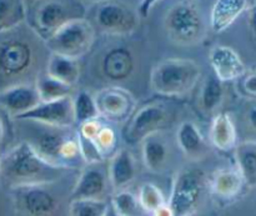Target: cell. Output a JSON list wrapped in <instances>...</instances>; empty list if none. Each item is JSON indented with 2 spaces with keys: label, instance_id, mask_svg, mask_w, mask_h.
I'll list each match as a JSON object with an SVG mask.
<instances>
[{
  "label": "cell",
  "instance_id": "6da1fadb",
  "mask_svg": "<svg viewBox=\"0 0 256 216\" xmlns=\"http://www.w3.org/2000/svg\"><path fill=\"white\" fill-rule=\"evenodd\" d=\"M2 178L12 188L49 185L58 182L66 169L42 159L28 142H22L0 158Z\"/></svg>",
  "mask_w": 256,
  "mask_h": 216
},
{
  "label": "cell",
  "instance_id": "7a4b0ae2",
  "mask_svg": "<svg viewBox=\"0 0 256 216\" xmlns=\"http://www.w3.org/2000/svg\"><path fill=\"white\" fill-rule=\"evenodd\" d=\"M202 74V68L194 60L165 59L152 68L150 85L162 96H182L194 89Z\"/></svg>",
  "mask_w": 256,
  "mask_h": 216
},
{
  "label": "cell",
  "instance_id": "3957f363",
  "mask_svg": "<svg viewBox=\"0 0 256 216\" xmlns=\"http://www.w3.org/2000/svg\"><path fill=\"white\" fill-rule=\"evenodd\" d=\"M94 42V25L85 18H75L55 30L45 40V44L54 54L79 60L90 52Z\"/></svg>",
  "mask_w": 256,
  "mask_h": 216
},
{
  "label": "cell",
  "instance_id": "277c9868",
  "mask_svg": "<svg viewBox=\"0 0 256 216\" xmlns=\"http://www.w3.org/2000/svg\"><path fill=\"white\" fill-rule=\"evenodd\" d=\"M165 30L175 44L190 46L204 39L205 22L199 8L190 0L172 5L164 18Z\"/></svg>",
  "mask_w": 256,
  "mask_h": 216
},
{
  "label": "cell",
  "instance_id": "5b68a950",
  "mask_svg": "<svg viewBox=\"0 0 256 216\" xmlns=\"http://www.w3.org/2000/svg\"><path fill=\"white\" fill-rule=\"evenodd\" d=\"M48 130L42 132L35 142H29L35 152L55 166L62 169H72L78 159L82 160L78 146L76 132H72V128L56 129L46 126Z\"/></svg>",
  "mask_w": 256,
  "mask_h": 216
},
{
  "label": "cell",
  "instance_id": "8992f818",
  "mask_svg": "<svg viewBox=\"0 0 256 216\" xmlns=\"http://www.w3.org/2000/svg\"><path fill=\"white\" fill-rule=\"evenodd\" d=\"M204 189V174L198 169H182L175 175L168 205L174 216H190Z\"/></svg>",
  "mask_w": 256,
  "mask_h": 216
},
{
  "label": "cell",
  "instance_id": "52a82bcc",
  "mask_svg": "<svg viewBox=\"0 0 256 216\" xmlns=\"http://www.w3.org/2000/svg\"><path fill=\"white\" fill-rule=\"evenodd\" d=\"M170 112L162 102H150L135 110L129 118L124 130L128 144H142V140L154 132H160L170 122Z\"/></svg>",
  "mask_w": 256,
  "mask_h": 216
},
{
  "label": "cell",
  "instance_id": "ba28073f",
  "mask_svg": "<svg viewBox=\"0 0 256 216\" xmlns=\"http://www.w3.org/2000/svg\"><path fill=\"white\" fill-rule=\"evenodd\" d=\"M95 22L102 32L116 36L132 34L139 25L138 14L128 5L115 0H104L95 10Z\"/></svg>",
  "mask_w": 256,
  "mask_h": 216
},
{
  "label": "cell",
  "instance_id": "9c48e42d",
  "mask_svg": "<svg viewBox=\"0 0 256 216\" xmlns=\"http://www.w3.org/2000/svg\"><path fill=\"white\" fill-rule=\"evenodd\" d=\"M16 120L38 122L42 126L56 128V129L72 128L75 124L72 98L69 96L54 102H39L32 110L16 118Z\"/></svg>",
  "mask_w": 256,
  "mask_h": 216
},
{
  "label": "cell",
  "instance_id": "30bf717a",
  "mask_svg": "<svg viewBox=\"0 0 256 216\" xmlns=\"http://www.w3.org/2000/svg\"><path fill=\"white\" fill-rule=\"evenodd\" d=\"M76 6L68 4L64 0H39L34 12L32 24L36 34L46 40L62 24L75 18H82L74 14Z\"/></svg>",
  "mask_w": 256,
  "mask_h": 216
},
{
  "label": "cell",
  "instance_id": "8fae6325",
  "mask_svg": "<svg viewBox=\"0 0 256 216\" xmlns=\"http://www.w3.org/2000/svg\"><path fill=\"white\" fill-rule=\"evenodd\" d=\"M99 118L110 122H124L135 112L136 102L132 92L120 86H108L94 95Z\"/></svg>",
  "mask_w": 256,
  "mask_h": 216
},
{
  "label": "cell",
  "instance_id": "7c38bea8",
  "mask_svg": "<svg viewBox=\"0 0 256 216\" xmlns=\"http://www.w3.org/2000/svg\"><path fill=\"white\" fill-rule=\"evenodd\" d=\"M34 62V52L22 39H8L0 42V75L15 78L30 69Z\"/></svg>",
  "mask_w": 256,
  "mask_h": 216
},
{
  "label": "cell",
  "instance_id": "4fadbf2b",
  "mask_svg": "<svg viewBox=\"0 0 256 216\" xmlns=\"http://www.w3.org/2000/svg\"><path fill=\"white\" fill-rule=\"evenodd\" d=\"M209 62L214 75L222 82H238L248 70L240 55L226 45L212 48L210 50Z\"/></svg>",
  "mask_w": 256,
  "mask_h": 216
},
{
  "label": "cell",
  "instance_id": "5bb4252c",
  "mask_svg": "<svg viewBox=\"0 0 256 216\" xmlns=\"http://www.w3.org/2000/svg\"><path fill=\"white\" fill-rule=\"evenodd\" d=\"M18 205L30 216H46L56 208V200L44 185L12 188Z\"/></svg>",
  "mask_w": 256,
  "mask_h": 216
},
{
  "label": "cell",
  "instance_id": "9a60e30c",
  "mask_svg": "<svg viewBox=\"0 0 256 216\" xmlns=\"http://www.w3.org/2000/svg\"><path fill=\"white\" fill-rule=\"evenodd\" d=\"M40 102L35 85L15 84L0 92V106L16 119Z\"/></svg>",
  "mask_w": 256,
  "mask_h": 216
},
{
  "label": "cell",
  "instance_id": "2e32d148",
  "mask_svg": "<svg viewBox=\"0 0 256 216\" xmlns=\"http://www.w3.org/2000/svg\"><path fill=\"white\" fill-rule=\"evenodd\" d=\"M108 178L102 169L96 165H88L80 174L70 200H104Z\"/></svg>",
  "mask_w": 256,
  "mask_h": 216
},
{
  "label": "cell",
  "instance_id": "e0dca14e",
  "mask_svg": "<svg viewBox=\"0 0 256 216\" xmlns=\"http://www.w3.org/2000/svg\"><path fill=\"white\" fill-rule=\"evenodd\" d=\"M136 178V162L129 150H116L110 158L109 182L116 192L129 186Z\"/></svg>",
  "mask_w": 256,
  "mask_h": 216
},
{
  "label": "cell",
  "instance_id": "ac0fdd59",
  "mask_svg": "<svg viewBox=\"0 0 256 216\" xmlns=\"http://www.w3.org/2000/svg\"><path fill=\"white\" fill-rule=\"evenodd\" d=\"M176 142L182 154L190 160L199 162L208 154V144L196 124L185 120L176 132Z\"/></svg>",
  "mask_w": 256,
  "mask_h": 216
},
{
  "label": "cell",
  "instance_id": "d6986e66",
  "mask_svg": "<svg viewBox=\"0 0 256 216\" xmlns=\"http://www.w3.org/2000/svg\"><path fill=\"white\" fill-rule=\"evenodd\" d=\"M248 0H216L210 12V28L214 32H222L229 29L238 18L248 10Z\"/></svg>",
  "mask_w": 256,
  "mask_h": 216
},
{
  "label": "cell",
  "instance_id": "ffe728a7",
  "mask_svg": "<svg viewBox=\"0 0 256 216\" xmlns=\"http://www.w3.org/2000/svg\"><path fill=\"white\" fill-rule=\"evenodd\" d=\"M142 152L144 165L150 172H162L169 160V145L162 132H158L145 138L142 142Z\"/></svg>",
  "mask_w": 256,
  "mask_h": 216
},
{
  "label": "cell",
  "instance_id": "44dd1931",
  "mask_svg": "<svg viewBox=\"0 0 256 216\" xmlns=\"http://www.w3.org/2000/svg\"><path fill=\"white\" fill-rule=\"evenodd\" d=\"M209 135L212 144L220 152H232L238 145L236 126L228 112H219L215 115Z\"/></svg>",
  "mask_w": 256,
  "mask_h": 216
},
{
  "label": "cell",
  "instance_id": "7402d4cb",
  "mask_svg": "<svg viewBox=\"0 0 256 216\" xmlns=\"http://www.w3.org/2000/svg\"><path fill=\"white\" fill-rule=\"evenodd\" d=\"M235 164L245 186L256 188V139L238 142L234 149Z\"/></svg>",
  "mask_w": 256,
  "mask_h": 216
},
{
  "label": "cell",
  "instance_id": "603a6c76",
  "mask_svg": "<svg viewBox=\"0 0 256 216\" xmlns=\"http://www.w3.org/2000/svg\"><path fill=\"white\" fill-rule=\"evenodd\" d=\"M134 69V58L129 49L112 48L102 59V72L112 80H124Z\"/></svg>",
  "mask_w": 256,
  "mask_h": 216
},
{
  "label": "cell",
  "instance_id": "cb8c5ba5",
  "mask_svg": "<svg viewBox=\"0 0 256 216\" xmlns=\"http://www.w3.org/2000/svg\"><path fill=\"white\" fill-rule=\"evenodd\" d=\"M244 180L236 168H225L215 172L212 179V190L218 198L230 200L236 198L244 188Z\"/></svg>",
  "mask_w": 256,
  "mask_h": 216
},
{
  "label": "cell",
  "instance_id": "d4e9b609",
  "mask_svg": "<svg viewBox=\"0 0 256 216\" xmlns=\"http://www.w3.org/2000/svg\"><path fill=\"white\" fill-rule=\"evenodd\" d=\"M49 76L74 86L80 78V65L76 59L52 52L48 59L46 72Z\"/></svg>",
  "mask_w": 256,
  "mask_h": 216
},
{
  "label": "cell",
  "instance_id": "484cf974",
  "mask_svg": "<svg viewBox=\"0 0 256 216\" xmlns=\"http://www.w3.org/2000/svg\"><path fill=\"white\" fill-rule=\"evenodd\" d=\"M25 19V0H0V32L15 29Z\"/></svg>",
  "mask_w": 256,
  "mask_h": 216
},
{
  "label": "cell",
  "instance_id": "4316f807",
  "mask_svg": "<svg viewBox=\"0 0 256 216\" xmlns=\"http://www.w3.org/2000/svg\"><path fill=\"white\" fill-rule=\"evenodd\" d=\"M224 82H220L215 75H210L204 82L202 86V92H200L199 100L202 110L205 112H209V114L216 112L222 106V102H224Z\"/></svg>",
  "mask_w": 256,
  "mask_h": 216
},
{
  "label": "cell",
  "instance_id": "83f0119b",
  "mask_svg": "<svg viewBox=\"0 0 256 216\" xmlns=\"http://www.w3.org/2000/svg\"><path fill=\"white\" fill-rule=\"evenodd\" d=\"M35 88H36L40 102H54V100L72 96V86L64 84L48 74H42L38 78Z\"/></svg>",
  "mask_w": 256,
  "mask_h": 216
},
{
  "label": "cell",
  "instance_id": "f1b7e54d",
  "mask_svg": "<svg viewBox=\"0 0 256 216\" xmlns=\"http://www.w3.org/2000/svg\"><path fill=\"white\" fill-rule=\"evenodd\" d=\"M72 110H74L75 124H78V126L84 122L99 119V112H98L96 104H95L94 95L85 90H80L72 98Z\"/></svg>",
  "mask_w": 256,
  "mask_h": 216
},
{
  "label": "cell",
  "instance_id": "f546056e",
  "mask_svg": "<svg viewBox=\"0 0 256 216\" xmlns=\"http://www.w3.org/2000/svg\"><path fill=\"white\" fill-rule=\"evenodd\" d=\"M138 200H139L142 212H150V214H152L160 206L166 204L162 192L152 182H145L140 186Z\"/></svg>",
  "mask_w": 256,
  "mask_h": 216
},
{
  "label": "cell",
  "instance_id": "4dcf8cb0",
  "mask_svg": "<svg viewBox=\"0 0 256 216\" xmlns=\"http://www.w3.org/2000/svg\"><path fill=\"white\" fill-rule=\"evenodd\" d=\"M110 204L122 216H142V209L139 204L138 196L129 190H119L112 196Z\"/></svg>",
  "mask_w": 256,
  "mask_h": 216
},
{
  "label": "cell",
  "instance_id": "1f68e13d",
  "mask_svg": "<svg viewBox=\"0 0 256 216\" xmlns=\"http://www.w3.org/2000/svg\"><path fill=\"white\" fill-rule=\"evenodd\" d=\"M106 208L105 200H70L69 216H104Z\"/></svg>",
  "mask_w": 256,
  "mask_h": 216
},
{
  "label": "cell",
  "instance_id": "d6a6232c",
  "mask_svg": "<svg viewBox=\"0 0 256 216\" xmlns=\"http://www.w3.org/2000/svg\"><path fill=\"white\" fill-rule=\"evenodd\" d=\"M78 146H79V154L82 160H84L88 165H98L104 162V156L100 152L96 142L94 139L84 136L76 132Z\"/></svg>",
  "mask_w": 256,
  "mask_h": 216
},
{
  "label": "cell",
  "instance_id": "836d02e7",
  "mask_svg": "<svg viewBox=\"0 0 256 216\" xmlns=\"http://www.w3.org/2000/svg\"><path fill=\"white\" fill-rule=\"evenodd\" d=\"M94 140L95 142H96L102 155L104 156V159H106V158H112V155L116 152L118 135L116 132H114L112 128L102 125V126L100 128L99 132H98Z\"/></svg>",
  "mask_w": 256,
  "mask_h": 216
},
{
  "label": "cell",
  "instance_id": "e575fe53",
  "mask_svg": "<svg viewBox=\"0 0 256 216\" xmlns=\"http://www.w3.org/2000/svg\"><path fill=\"white\" fill-rule=\"evenodd\" d=\"M238 82L240 94L252 102H256V70H246Z\"/></svg>",
  "mask_w": 256,
  "mask_h": 216
},
{
  "label": "cell",
  "instance_id": "d590c367",
  "mask_svg": "<svg viewBox=\"0 0 256 216\" xmlns=\"http://www.w3.org/2000/svg\"><path fill=\"white\" fill-rule=\"evenodd\" d=\"M245 122H246L249 130L256 134V102H252V105L246 109L245 112Z\"/></svg>",
  "mask_w": 256,
  "mask_h": 216
},
{
  "label": "cell",
  "instance_id": "8d00e7d4",
  "mask_svg": "<svg viewBox=\"0 0 256 216\" xmlns=\"http://www.w3.org/2000/svg\"><path fill=\"white\" fill-rule=\"evenodd\" d=\"M248 25L252 34L256 38V0H252L248 6Z\"/></svg>",
  "mask_w": 256,
  "mask_h": 216
},
{
  "label": "cell",
  "instance_id": "74e56055",
  "mask_svg": "<svg viewBox=\"0 0 256 216\" xmlns=\"http://www.w3.org/2000/svg\"><path fill=\"white\" fill-rule=\"evenodd\" d=\"M158 2H160V0H142V4H140V6H139L140 16H142V18L148 16L150 12V10H152V8Z\"/></svg>",
  "mask_w": 256,
  "mask_h": 216
},
{
  "label": "cell",
  "instance_id": "f35d334b",
  "mask_svg": "<svg viewBox=\"0 0 256 216\" xmlns=\"http://www.w3.org/2000/svg\"><path fill=\"white\" fill-rule=\"evenodd\" d=\"M152 216H174V214H172V209H170V206L166 202L165 205L160 206L156 212H152Z\"/></svg>",
  "mask_w": 256,
  "mask_h": 216
},
{
  "label": "cell",
  "instance_id": "ab89813d",
  "mask_svg": "<svg viewBox=\"0 0 256 216\" xmlns=\"http://www.w3.org/2000/svg\"><path fill=\"white\" fill-rule=\"evenodd\" d=\"M104 216H122L116 210L112 208V205L110 202H108V208H106V212H105Z\"/></svg>",
  "mask_w": 256,
  "mask_h": 216
},
{
  "label": "cell",
  "instance_id": "60d3db41",
  "mask_svg": "<svg viewBox=\"0 0 256 216\" xmlns=\"http://www.w3.org/2000/svg\"><path fill=\"white\" fill-rule=\"evenodd\" d=\"M4 135H5L4 122H2V118H0V144H2V140H4Z\"/></svg>",
  "mask_w": 256,
  "mask_h": 216
},
{
  "label": "cell",
  "instance_id": "b9f144b4",
  "mask_svg": "<svg viewBox=\"0 0 256 216\" xmlns=\"http://www.w3.org/2000/svg\"><path fill=\"white\" fill-rule=\"evenodd\" d=\"M90 2H104V0H90Z\"/></svg>",
  "mask_w": 256,
  "mask_h": 216
},
{
  "label": "cell",
  "instance_id": "7bdbcfd3",
  "mask_svg": "<svg viewBox=\"0 0 256 216\" xmlns=\"http://www.w3.org/2000/svg\"><path fill=\"white\" fill-rule=\"evenodd\" d=\"M0 178H2V162H0Z\"/></svg>",
  "mask_w": 256,
  "mask_h": 216
}]
</instances>
